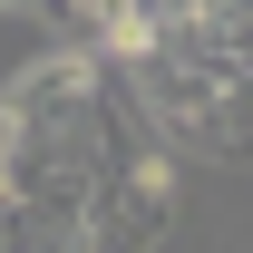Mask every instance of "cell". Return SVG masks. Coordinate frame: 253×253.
<instances>
[{"instance_id":"cell-1","label":"cell","mask_w":253,"mask_h":253,"mask_svg":"<svg viewBox=\"0 0 253 253\" xmlns=\"http://www.w3.org/2000/svg\"><path fill=\"white\" fill-rule=\"evenodd\" d=\"M0 10H49V0H0Z\"/></svg>"}]
</instances>
